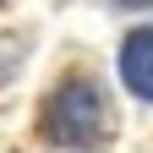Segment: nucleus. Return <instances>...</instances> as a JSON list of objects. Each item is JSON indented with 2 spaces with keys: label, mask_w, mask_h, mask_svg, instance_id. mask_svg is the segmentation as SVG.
I'll use <instances>...</instances> for the list:
<instances>
[{
  "label": "nucleus",
  "mask_w": 153,
  "mask_h": 153,
  "mask_svg": "<svg viewBox=\"0 0 153 153\" xmlns=\"http://www.w3.org/2000/svg\"><path fill=\"white\" fill-rule=\"evenodd\" d=\"M115 6H148V0H115Z\"/></svg>",
  "instance_id": "3"
},
{
  "label": "nucleus",
  "mask_w": 153,
  "mask_h": 153,
  "mask_svg": "<svg viewBox=\"0 0 153 153\" xmlns=\"http://www.w3.org/2000/svg\"><path fill=\"white\" fill-rule=\"evenodd\" d=\"M120 82L137 93V99H153V27H137L120 49Z\"/></svg>",
  "instance_id": "2"
},
{
  "label": "nucleus",
  "mask_w": 153,
  "mask_h": 153,
  "mask_svg": "<svg viewBox=\"0 0 153 153\" xmlns=\"http://www.w3.org/2000/svg\"><path fill=\"white\" fill-rule=\"evenodd\" d=\"M44 137L55 148H76V153L99 148L109 137V99H104V88L93 82V76H66V82L49 93Z\"/></svg>",
  "instance_id": "1"
}]
</instances>
